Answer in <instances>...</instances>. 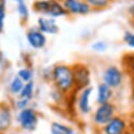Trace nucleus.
Here are the masks:
<instances>
[{"label": "nucleus", "mask_w": 134, "mask_h": 134, "mask_svg": "<svg viewBox=\"0 0 134 134\" xmlns=\"http://www.w3.org/2000/svg\"><path fill=\"white\" fill-rule=\"evenodd\" d=\"M51 83L53 88L59 90L65 95L75 93L76 87L72 64L64 62L54 64L51 72Z\"/></svg>", "instance_id": "f257e3e1"}, {"label": "nucleus", "mask_w": 134, "mask_h": 134, "mask_svg": "<svg viewBox=\"0 0 134 134\" xmlns=\"http://www.w3.org/2000/svg\"><path fill=\"white\" fill-rule=\"evenodd\" d=\"M32 10L40 16H47L53 19L68 17L60 0H35L32 3Z\"/></svg>", "instance_id": "f03ea898"}, {"label": "nucleus", "mask_w": 134, "mask_h": 134, "mask_svg": "<svg viewBox=\"0 0 134 134\" xmlns=\"http://www.w3.org/2000/svg\"><path fill=\"white\" fill-rule=\"evenodd\" d=\"M100 78H102V81L104 83L108 85L115 91L122 88L126 82L127 74L121 65L110 63L103 69L102 73H100Z\"/></svg>", "instance_id": "7ed1b4c3"}, {"label": "nucleus", "mask_w": 134, "mask_h": 134, "mask_svg": "<svg viewBox=\"0 0 134 134\" xmlns=\"http://www.w3.org/2000/svg\"><path fill=\"white\" fill-rule=\"evenodd\" d=\"M117 113L118 109L113 102L103 105H96L90 116L92 127L95 129V131L99 130L106 124H108Z\"/></svg>", "instance_id": "20e7f679"}, {"label": "nucleus", "mask_w": 134, "mask_h": 134, "mask_svg": "<svg viewBox=\"0 0 134 134\" xmlns=\"http://www.w3.org/2000/svg\"><path fill=\"white\" fill-rule=\"evenodd\" d=\"M40 115L36 108L27 107L23 110L17 111L15 120L18 125V128L24 132H34L38 128Z\"/></svg>", "instance_id": "39448f33"}, {"label": "nucleus", "mask_w": 134, "mask_h": 134, "mask_svg": "<svg viewBox=\"0 0 134 134\" xmlns=\"http://www.w3.org/2000/svg\"><path fill=\"white\" fill-rule=\"evenodd\" d=\"M94 94V89L92 86L81 89L76 92L75 99V110L76 114L80 117H89L93 112L92 97Z\"/></svg>", "instance_id": "423d86ee"}, {"label": "nucleus", "mask_w": 134, "mask_h": 134, "mask_svg": "<svg viewBox=\"0 0 134 134\" xmlns=\"http://www.w3.org/2000/svg\"><path fill=\"white\" fill-rule=\"evenodd\" d=\"M132 129L129 117L124 114H116L108 124L97 130V134H125Z\"/></svg>", "instance_id": "0eeeda50"}, {"label": "nucleus", "mask_w": 134, "mask_h": 134, "mask_svg": "<svg viewBox=\"0 0 134 134\" xmlns=\"http://www.w3.org/2000/svg\"><path fill=\"white\" fill-rule=\"evenodd\" d=\"M72 68H73L76 91L90 87L92 82V70L90 65L86 62L77 61L72 64Z\"/></svg>", "instance_id": "6e6552de"}, {"label": "nucleus", "mask_w": 134, "mask_h": 134, "mask_svg": "<svg viewBox=\"0 0 134 134\" xmlns=\"http://www.w3.org/2000/svg\"><path fill=\"white\" fill-rule=\"evenodd\" d=\"M25 39L30 48L33 50H43L48 44V36L37 27L31 26L25 32Z\"/></svg>", "instance_id": "1a4fd4ad"}, {"label": "nucleus", "mask_w": 134, "mask_h": 134, "mask_svg": "<svg viewBox=\"0 0 134 134\" xmlns=\"http://www.w3.org/2000/svg\"><path fill=\"white\" fill-rule=\"evenodd\" d=\"M61 2L71 17H81L89 15L92 10L86 0H61Z\"/></svg>", "instance_id": "9d476101"}, {"label": "nucleus", "mask_w": 134, "mask_h": 134, "mask_svg": "<svg viewBox=\"0 0 134 134\" xmlns=\"http://www.w3.org/2000/svg\"><path fill=\"white\" fill-rule=\"evenodd\" d=\"M95 93V103L96 105H103V104H108L112 103L114 96H115V91L110 88L108 85L100 81L97 83L96 88L94 89Z\"/></svg>", "instance_id": "9b49d317"}, {"label": "nucleus", "mask_w": 134, "mask_h": 134, "mask_svg": "<svg viewBox=\"0 0 134 134\" xmlns=\"http://www.w3.org/2000/svg\"><path fill=\"white\" fill-rule=\"evenodd\" d=\"M14 118L13 107L8 104L0 105V134L7 133L12 128Z\"/></svg>", "instance_id": "f8f14e48"}, {"label": "nucleus", "mask_w": 134, "mask_h": 134, "mask_svg": "<svg viewBox=\"0 0 134 134\" xmlns=\"http://www.w3.org/2000/svg\"><path fill=\"white\" fill-rule=\"evenodd\" d=\"M36 26L47 36L48 35H51V36L57 35L59 33V30H60L59 25L57 24L56 19L47 17V16L38 17L37 22H36Z\"/></svg>", "instance_id": "ddd939ff"}, {"label": "nucleus", "mask_w": 134, "mask_h": 134, "mask_svg": "<svg viewBox=\"0 0 134 134\" xmlns=\"http://www.w3.org/2000/svg\"><path fill=\"white\" fill-rule=\"evenodd\" d=\"M120 65L125 70L127 77L134 86V52H127L121 56Z\"/></svg>", "instance_id": "4468645a"}, {"label": "nucleus", "mask_w": 134, "mask_h": 134, "mask_svg": "<svg viewBox=\"0 0 134 134\" xmlns=\"http://www.w3.org/2000/svg\"><path fill=\"white\" fill-rule=\"evenodd\" d=\"M75 128L62 121H52L50 125V134H73Z\"/></svg>", "instance_id": "2eb2a0df"}, {"label": "nucleus", "mask_w": 134, "mask_h": 134, "mask_svg": "<svg viewBox=\"0 0 134 134\" xmlns=\"http://www.w3.org/2000/svg\"><path fill=\"white\" fill-rule=\"evenodd\" d=\"M90 5L92 12H102L108 10L114 2V0H86Z\"/></svg>", "instance_id": "dca6fc26"}, {"label": "nucleus", "mask_w": 134, "mask_h": 134, "mask_svg": "<svg viewBox=\"0 0 134 134\" xmlns=\"http://www.w3.org/2000/svg\"><path fill=\"white\" fill-rule=\"evenodd\" d=\"M66 97L68 95L63 94L62 92H60L59 90L53 88L52 91H50V99L54 106L56 107H60V108H64L65 102H66Z\"/></svg>", "instance_id": "f3484780"}, {"label": "nucleus", "mask_w": 134, "mask_h": 134, "mask_svg": "<svg viewBox=\"0 0 134 134\" xmlns=\"http://www.w3.org/2000/svg\"><path fill=\"white\" fill-rule=\"evenodd\" d=\"M23 86H24V82H23L17 75H15V76H13V78H12V79L10 80V82H9V86H8L9 93H10L13 97H17V96L20 94V92H21Z\"/></svg>", "instance_id": "a211bd4d"}, {"label": "nucleus", "mask_w": 134, "mask_h": 134, "mask_svg": "<svg viewBox=\"0 0 134 134\" xmlns=\"http://www.w3.org/2000/svg\"><path fill=\"white\" fill-rule=\"evenodd\" d=\"M16 13L21 23H27L31 16V11L26 2H20L16 4Z\"/></svg>", "instance_id": "6ab92c4d"}, {"label": "nucleus", "mask_w": 134, "mask_h": 134, "mask_svg": "<svg viewBox=\"0 0 134 134\" xmlns=\"http://www.w3.org/2000/svg\"><path fill=\"white\" fill-rule=\"evenodd\" d=\"M35 94H36V83L34 80H33V81L24 83V86H23V88H22V90L18 96L25 98V99H29L32 102L35 97Z\"/></svg>", "instance_id": "aec40b11"}, {"label": "nucleus", "mask_w": 134, "mask_h": 134, "mask_svg": "<svg viewBox=\"0 0 134 134\" xmlns=\"http://www.w3.org/2000/svg\"><path fill=\"white\" fill-rule=\"evenodd\" d=\"M24 83L26 82H30V81H33L35 78V71L33 70V68L29 65H23L22 68H20L18 71H17V74H16Z\"/></svg>", "instance_id": "412c9836"}, {"label": "nucleus", "mask_w": 134, "mask_h": 134, "mask_svg": "<svg viewBox=\"0 0 134 134\" xmlns=\"http://www.w3.org/2000/svg\"><path fill=\"white\" fill-rule=\"evenodd\" d=\"M108 49H109V43L106 40L97 39V40H95L91 43V50L94 53H97V54L106 53L108 51Z\"/></svg>", "instance_id": "4be33fe9"}, {"label": "nucleus", "mask_w": 134, "mask_h": 134, "mask_svg": "<svg viewBox=\"0 0 134 134\" xmlns=\"http://www.w3.org/2000/svg\"><path fill=\"white\" fill-rule=\"evenodd\" d=\"M7 12H8V0H0V34H2L5 27Z\"/></svg>", "instance_id": "5701e85b"}, {"label": "nucleus", "mask_w": 134, "mask_h": 134, "mask_svg": "<svg viewBox=\"0 0 134 134\" xmlns=\"http://www.w3.org/2000/svg\"><path fill=\"white\" fill-rule=\"evenodd\" d=\"M32 104L31 100L29 99H25V98H22V97H14V102H13V109H15L16 111H20V110H23L27 107H30Z\"/></svg>", "instance_id": "b1692460"}, {"label": "nucleus", "mask_w": 134, "mask_h": 134, "mask_svg": "<svg viewBox=\"0 0 134 134\" xmlns=\"http://www.w3.org/2000/svg\"><path fill=\"white\" fill-rule=\"evenodd\" d=\"M124 43L131 50H134V31L126 30L122 34Z\"/></svg>", "instance_id": "393cba45"}, {"label": "nucleus", "mask_w": 134, "mask_h": 134, "mask_svg": "<svg viewBox=\"0 0 134 134\" xmlns=\"http://www.w3.org/2000/svg\"><path fill=\"white\" fill-rule=\"evenodd\" d=\"M51 72H52V66H47L42 70V78L46 81H51Z\"/></svg>", "instance_id": "a878e982"}, {"label": "nucleus", "mask_w": 134, "mask_h": 134, "mask_svg": "<svg viewBox=\"0 0 134 134\" xmlns=\"http://www.w3.org/2000/svg\"><path fill=\"white\" fill-rule=\"evenodd\" d=\"M127 13L129 15V18L130 20L132 21V23L134 24V1L128 7V10H127Z\"/></svg>", "instance_id": "bb28decb"}, {"label": "nucleus", "mask_w": 134, "mask_h": 134, "mask_svg": "<svg viewBox=\"0 0 134 134\" xmlns=\"http://www.w3.org/2000/svg\"><path fill=\"white\" fill-rule=\"evenodd\" d=\"M129 117V120H130V124H131V127L134 128V109L131 111V113L128 115Z\"/></svg>", "instance_id": "cd10ccee"}, {"label": "nucleus", "mask_w": 134, "mask_h": 134, "mask_svg": "<svg viewBox=\"0 0 134 134\" xmlns=\"http://www.w3.org/2000/svg\"><path fill=\"white\" fill-rule=\"evenodd\" d=\"M130 99H131V103L134 105V86H133V89H132V92H131V96H130Z\"/></svg>", "instance_id": "c85d7f7f"}, {"label": "nucleus", "mask_w": 134, "mask_h": 134, "mask_svg": "<svg viewBox=\"0 0 134 134\" xmlns=\"http://www.w3.org/2000/svg\"><path fill=\"white\" fill-rule=\"evenodd\" d=\"M12 1L17 4V3H20V2H26V0H12Z\"/></svg>", "instance_id": "c756f323"}, {"label": "nucleus", "mask_w": 134, "mask_h": 134, "mask_svg": "<svg viewBox=\"0 0 134 134\" xmlns=\"http://www.w3.org/2000/svg\"><path fill=\"white\" fill-rule=\"evenodd\" d=\"M73 134H83V133H82L81 131H79V130H76V129H75V130H74V132H73Z\"/></svg>", "instance_id": "7c9ffc66"}, {"label": "nucleus", "mask_w": 134, "mask_h": 134, "mask_svg": "<svg viewBox=\"0 0 134 134\" xmlns=\"http://www.w3.org/2000/svg\"><path fill=\"white\" fill-rule=\"evenodd\" d=\"M131 134H134V128L131 129Z\"/></svg>", "instance_id": "2f4dec72"}, {"label": "nucleus", "mask_w": 134, "mask_h": 134, "mask_svg": "<svg viewBox=\"0 0 134 134\" xmlns=\"http://www.w3.org/2000/svg\"><path fill=\"white\" fill-rule=\"evenodd\" d=\"M125 134H131V130H130L129 132H127V133H125Z\"/></svg>", "instance_id": "473e14b6"}, {"label": "nucleus", "mask_w": 134, "mask_h": 134, "mask_svg": "<svg viewBox=\"0 0 134 134\" xmlns=\"http://www.w3.org/2000/svg\"><path fill=\"white\" fill-rule=\"evenodd\" d=\"M13 134H18V133H13Z\"/></svg>", "instance_id": "72a5a7b5"}, {"label": "nucleus", "mask_w": 134, "mask_h": 134, "mask_svg": "<svg viewBox=\"0 0 134 134\" xmlns=\"http://www.w3.org/2000/svg\"><path fill=\"white\" fill-rule=\"evenodd\" d=\"M60 1H61V0H60Z\"/></svg>", "instance_id": "f704fd0d"}]
</instances>
